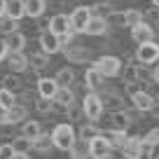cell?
Returning a JSON list of instances; mask_svg holds the SVG:
<instances>
[{"label": "cell", "instance_id": "6da1fadb", "mask_svg": "<svg viewBox=\"0 0 159 159\" xmlns=\"http://www.w3.org/2000/svg\"><path fill=\"white\" fill-rule=\"evenodd\" d=\"M75 138H77V134H75V126L70 124V122H61V124H56L54 129H52V143H54L56 150L68 152L70 145L75 143Z\"/></svg>", "mask_w": 159, "mask_h": 159}, {"label": "cell", "instance_id": "7a4b0ae2", "mask_svg": "<svg viewBox=\"0 0 159 159\" xmlns=\"http://www.w3.org/2000/svg\"><path fill=\"white\" fill-rule=\"evenodd\" d=\"M105 80H112V77H119L122 75V68H124V61L119 56H112V54H105L101 59H96V63H91Z\"/></svg>", "mask_w": 159, "mask_h": 159}, {"label": "cell", "instance_id": "3957f363", "mask_svg": "<svg viewBox=\"0 0 159 159\" xmlns=\"http://www.w3.org/2000/svg\"><path fill=\"white\" fill-rule=\"evenodd\" d=\"M103 110L105 108H103V101H101V94L89 91V94L84 96V101H82V112H84V117L89 119V122H98Z\"/></svg>", "mask_w": 159, "mask_h": 159}, {"label": "cell", "instance_id": "277c9868", "mask_svg": "<svg viewBox=\"0 0 159 159\" xmlns=\"http://www.w3.org/2000/svg\"><path fill=\"white\" fill-rule=\"evenodd\" d=\"M134 59L138 61V63H157L159 61V42L157 40H150V42H143V45L136 47V54Z\"/></svg>", "mask_w": 159, "mask_h": 159}, {"label": "cell", "instance_id": "5b68a950", "mask_svg": "<svg viewBox=\"0 0 159 159\" xmlns=\"http://www.w3.org/2000/svg\"><path fill=\"white\" fill-rule=\"evenodd\" d=\"M110 157H112V148L103 134L89 140V159H110Z\"/></svg>", "mask_w": 159, "mask_h": 159}, {"label": "cell", "instance_id": "8992f818", "mask_svg": "<svg viewBox=\"0 0 159 159\" xmlns=\"http://www.w3.org/2000/svg\"><path fill=\"white\" fill-rule=\"evenodd\" d=\"M119 152L124 159H143V138L140 136H126Z\"/></svg>", "mask_w": 159, "mask_h": 159}, {"label": "cell", "instance_id": "52a82bcc", "mask_svg": "<svg viewBox=\"0 0 159 159\" xmlns=\"http://www.w3.org/2000/svg\"><path fill=\"white\" fill-rule=\"evenodd\" d=\"M131 40H134L136 45H143V42H150V40H157L154 35V26L150 21H140V24L131 26Z\"/></svg>", "mask_w": 159, "mask_h": 159}, {"label": "cell", "instance_id": "ba28073f", "mask_svg": "<svg viewBox=\"0 0 159 159\" xmlns=\"http://www.w3.org/2000/svg\"><path fill=\"white\" fill-rule=\"evenodd\" d=\"M68 19H70V28H73V33H82V30H84V26H87V21L91 19L89 5L75 7V10L68 14Z\"/></svg>", "mask_w": 159, "mask_h": 159}, {"label": "cell", "instance_id": "9c48e42d", "mask_svg": "<svg viewBox=\"0 0 159 159\" xmlns=\"http://www.w3.org/2000/svg\"><path fill=\"white\" fill-rule=\"evenodd\" d=\"M131 124H134V117H131L129 110L117 108V110L110 112V129H115V131H129Z\"/></svg>", "mask_w": 159, "mask_h": 159}, {"label": "cell", "instance_id": "30bf717a", "mask_svg": "<svg viewBox=\"0 0 159 159\" xmlns=\"http://www.w3.org/2000/svg\"><path fill=\"white\" fill-rule=\"evenodd\" d=\"M40 47H42V52L45 54H56V52H61V42H59V35L56 33H52L49 28H45V30H40Z\"/></svg>", "mask_w": 159, "mask_h": 159}, {"label": "cell", "instance_id": "8fae6325", "mask_svg": "<svg viewBox=\"0 0 159 159\" xmlns=\"http://www.w3.org/2000/svg\"><path fill=\"white\" fill-rule=\"evenodd\" d=\"M7 68L12 70V73H26V70H28V54H26V52H10V54H7Z\"/></svg>", "mask_w": 159, "mask_h": 159}, {"label": "cell", "instance_id": "7c38bea8", "mask_svg": "<svg viewBox=\"0 0 159 159\" xmlns=\"http://www.w3.org/2000/svg\"><path fill=\"white\" fill-rule=\"evenodd\" d=\"M82 33L91 35V38H103V35L108 33V19H103V16H91V19L87 21Z\"/></svg>", "mask_w": 159, "mask_h": 159}, {"label": "cell", "instance_id": "4fadbf2b", "mask_svg": "<svg viewBox=\"0 0 159 159\" xmlns=\"http://www.w3.org/2000/svg\"><path fill=\"white\" fill-rule=\"evenodd\" d=\"M56 89H59V84L54 77H38V82H35V94L45 96V98H54Z\"/></svg>", "mask_w": 159, "mask_h": 159}, {"label": "cell", "instance_id": "5bb4252c", "mask_svg": "<svg viewBox=\"0 0 159 159\" xmlns=\"http://www.w3.org/2000/svg\"><path fill=\"white\" fill-rule=\"evenodd\" d=\"M47 28H49L52 33H56V35L73 33V28H70V19H68V14H54V16L49 19V24H47Z\"/></svg>", "mask_w": 159, "mask_h": 159}, {"label": "cell", "instance_id": "9a60e30c", "mask_svg": "<svg viewBox=\"0 0 159 159\" xmlns=\"http://www.w3.org/2000/svg\"><path fill=\"white\" fill-rule=\"evenodd\" d=\"M24 119H28V108L24 103H19V101L5 110V122H10V124H19Z\"/></svg>", "mask_w": 159, "mask_h": 159}, {"label": "cell", "instance_id": "2e32d148", "mask_svg": "<svg viewBox=\"0 0 159 159\" xmlns=\"http://www.w3.org/2000/svg\"><path fill=\"white\" fill-rule=\"evenodd\" d=\"M24 12L28 19H42L47 12V0H24Z\"/></svg>", "mask_w": 159, "mask_h": 159}, {"label": "cell", "instance_id": "e0dca14e", "mask_svg": "<svg viewBox=\"0 0 159 159\" xmlns=\"http://www.w3.org/2000/svg\"><path fill=\"white\" fill-rule=\"evenodd\" d=\"M131 103H134V110H138V112H150V108H152V103H154V96L140 89V91H136V94L131 96Z\"/></svg>", "mask_w": 159, "mask_h": 159}, {"label": "cell", "instance_id": "ac0fdd59", "mask_svg": "<svg viewBox=\"0 0 159 159\" xmlns=\"http://www.w3.org/2000/svg\"><path fill=\"white\" fill-rule=\"evenodd\" d=\"M47 66H49V54H45V52H35V54H28V70L30 73H42V70H47Z\"/></svg>", "mask_w": 159, "mask_h": 159}, {"label": "cell", "instance_id": "d6986e66", "mask_svg": "<svg viewBox=\"0 0 159 159\" xmlns=\"http://www.w3.org/2000/svg\"><path fill=\"white\" fill-rule=\"evenodd\" d=\"M5 38V45L10 47V52H26V45H28V38H26L21 30H14L10 35H2Z\"/></svg>", "mask_w": 159, "mask_h": 159}, {"label": "cell", "instance_id": "ffe728a7", "mask_svg": "<svg viewBox=\"0 0 159 159\" xmlns=\"http://www.w3.org/2000/svg\"><path fill=\"white\" fill-rule=\"evenodd\" d=\"M61 52H63L66 59L73 61V63H75V61H77V63H84V61L89 59V52H87L82 45H66Z\"/></svg>", "mask_w": 159, "mask_h": 159}, {"label": "cell", "instance_id": "44dd1931", "mask_svg": "<svg viewBox=\"0 0 159 159\" xmlns=\"http://www.w3.org/2000/svg\"><path fill=\"white\" fill-rule=\"evenodd\" d=\"M19 134L26 136V138L35 140L40 134H42V122H38V119H24L19 126Z\"/></svg>", "mask_w": 159, "mask_h": 159}, {"label": "cell", "instance_id": "7402d4cb", "mask_svg": "<svg viewBox=\"0 0 159 159\" xmlns=\"http://www.w3.org/2000/svg\"><path fill=\"white\" fill-rule=\"evenodd\" d=\"M103 80H105V77L94 68V66H89V68H87V73H84V87H87L89 91H98L101 87H103Z\"/></svg>", "mask_w": 159, "mask_h": 159}, {"label": "cell", "instance_id": "603a6c76", "mask_svg": "<svg viewBox=\"0 0 159 159\" xmlns=\"http://www.w3.org/2000/svg\"><path fill=\"white\" fill-rule=\"evenodd\" d=\"M70 159H89V140L75 138V143L70 145Z\"/></svg>", "mask_w": 159, "mask_h": 159}, {"label": "cell", "instance_id": "cb8c5ba5", "mask_svg": "<svg viewBox=\"0 0 159 159\" xmlns=\"http://www.w3.org/2000/svg\"><path fill=\"white\" fill-rule=\"evenodd\" d=\"M33 150L35 152H40V154H49L52 150H54V143H52V134H42L38 136V138L33 140Z\"/></svg>", "mask_w": 159, "mask_h": 159}, {"label": "cell", "instance_id": "d4e9b609", "mask_svg": "<svg viewBox=\"0 0 159 159\" xmlns=\"http://www.w3.org/2000/svg\"><path fill=\"white\" fill-rule=\"evenodd\" d=\"M134 68H136V82H140V84L152 82V66L150 63H138V61H136Z\"/></svg>", "mask_w": 159, "mask_h": 159}, {"label": "cell", "instance_id": "484cf974", "mask_svg": "<svg viewBox=\"0 0 159 159\" xmlns=\"http://www.w3.org/2000/svg\"><path fill=\"white\" fill-rule=\"evenodd\" d=\"M101 134L108 138V143H110V148H112V150H119V148H122V143H124V138H126V131H115V129L101 131Z\"/></svg>", "mask_w": 159, "mask_h": 159}, {"label": "cell", "instance_id": "4316f807", "mask_svg": "<svg viewBox=\"0 0 159 159\" xmlns=\"http://www.w3.org/2000/svg\"><path fill=\"white\" fill-rule=\"evenodd\" d=\"M7 16H12V19H24L26 12H24V0H7V10H5Z\"/></svg>", "mask_w": 159, "mask_h": 159}, {"label": "cell", "instance_id": "83f0119b", "mask_svg": "<svg viewBox=\"0 0 159 159\" xmlns=\"http://www.w3.org/2000/svg\"><path fill=\"white\" fill-rule=\"evenodd\" d=\"M0 87L2 89H7V91H19L21 89V80H19V75L16 73H7V75H2V80H0Z\"/></svg>", "mask_w": 159, "mask_h": 159}, {"label": "cell", "instance_id": "f1b7e54d", "mask_svg": "<svg viewBox=\"0 0 159 159\" xmlns=\"http://www.w3.org/2000/svg\"><path fill=\"white\" fill-rule=\"evenodd\" d=\"M54 80H56V84H59V87H70L75 82V70L66 66V68H61L59 73L54 75Z\"/></svg>", "mask_w": 159, "mask_h": 159}, {"label": "cell", "instance_id": "f546056e", "mask_svg": "<svg viewBox=\"0 0 159 159\" xmlns=\"http://www.w3.org/2000/svg\"><path fill=\"white\" fill-rule=\"evenodd\" d=\"M54 101L59 105H70L75 101V94H73V89H70V87H59V89H56V94H54Z\"/></svg>", "mask_w": 159, "mask_h": 159}, {"label": "cell", "instance_id": "4dcf8cb0", "mask_svg": "<svg viewBox=\"0 0 159 159\" xmlns=\"http://www.w3.org/2000/svg\"><path fill=\"white\" fill-rule=\"evenodd\" d=\"M122 12H124V28H131V26L140 24V21L145 19L143 10H136V7H131V10H122Z\"/></svg>", "mask_w": 159, "mask_h": 159}, {"label": "cell", "instance_id": "1f68e13d", "mask_svg": "<svg viewBox=\"0 0 159 159\" xmlns=\"http://www.w3.org/2000/svg\"><path fill=\"white\" fill-rule=\"evenodd\" d=\"M10 143H12V148H14V152H30V150H33V140L21 136V134H16Z\"/></svg>", "mask_w": 159, "mask_h": 159}, {"label": "cell", "instance_id": "d6a6232c", "mask_svg": "<svg viewBox=\"0 0 159 159\" xmlns=\"http://www.w3.org/2000/svg\"><path fill=\"white\" fill-rule=\"evenodd\" d=\"M98 134H101V129L96 126V122H87V124H82V126H80L77 138H82V140H91V138H96Z\"/></svg>", "mask_w": 159, "mask_h": 159}, {"label": "cell", "instance_id": "836d02e7", "mask_svg": "<svg viewBox=\"0 0 159 159\" xmlns=\"http://www.w3.org/2000/svg\"><path fill=\"white\" fill-rule=\"evenodd\" d=\"M19 30V19H12V16H0V35H10Z\"/></svg>", "mask_w": 159, "mask_h": 159}, {"label": "cell", "instance_id": "e575fe53", "mask_svg": "<svg viewBox=\"0 0 159 159\" xmlns=\"http://www.w3.org/2000/svg\"><path fill=\"white\" fill-rule=\"evenodd\" d=\"M112 10H115V5H110V2H94V5H89L91 16H103V19H108Z\"/></svg>", "mask_w": 159, "mask_h": 159}, {"label": "cell", "instance_id": "d590c367", "mask_svg": "<svg viewBox=\"0 0 159 159\" xmlns=\"http://www.w3.org/2000/svg\"><path fill=\"white\" fill-rule=\"evenodd\" d=\"M101 101H103V108H112V110H117L119 105H122V96H119V94H112V91L101 94Z\"/></svg>", "mask_w": 159, "mask_h": 159}, {"label": "cell", "instance_id": "8d00e7d4", "mask_svg": "<svg viewBox=\"0 0 159 159\" xmlns=\"http://www.w3.org/2000/svg\"><path fill=\"white\" fill-rule=\"evenodd\" d=\"M33 108L38 110L40 115H49V112H52V98H45V96H35Z\"/></svg>", "mask_w": 159, "mask_h": 159}, {"label": "cell", "instance_id": "74e56055", "mask_svg": "<svg viewBox=\"0 0 159 159\" xmlns=\"http://www.w3.org/2000/svg\"><path fill=\"white\" fill-rule=\"evenodd\" d=\"M66 117L70 119V122H80V119L84 117V112H82V105H77L73 101L70 105H66Z\"/></svg>", "mask_w": 159, "mask_h": 159}, {"label": "cell", "instance_id": "f35d334b", "mask_svg": "<svg viewBox=\"0 0 159 159\" xmlns=\"http://www.w3.org/2000/svg\"><path fill=\"white\" fill-rule=\"evenodd\" d=\"M14 103H16V94L0 87V108H5V110H7L10 105H14Z\"/></svg>", "mask_w": 159, "mask_h": 159}, {"label": "cell", "instance_id": "ab89813d", "mask_svg": "<svg viewBox=\"0 0 159 159\" xmlns=\"http://www.w3.org/2000/svg\"><path fill=\"white\" fill-rule=\"evenodd\" d=\"M16 134H19V131H16V124H10V122H2V124H0V138L12 140Z\"/></svg>", "mask_w": 159, "mask_h": 159}, {"label": "cell", "instance_id": "60d3db41", "mask_svg": "<svg viewBox=\"0 0 159 159\" xmlns=\"http://www.w3.org/2000/svg\"><path fill=\"white\" fill-rule=\"evenodd\" d=\"M143 138L145 145H159V126H154V129H150L145 136H140Z\"/></svg>", "mask_w": 159, "mask_h": 159}, {"label": "cell", "instance_id": "b9f144b4", "mask_svg": "<svg viewBox=\"0 0 159 159\" xmlns=\"http://www.w3.org/2000/svg\"><path fill=\"white\" fill-rule=\"evenodd\" d=\"M143 16L150 21V24H159V7H157V5H152L150 10H145V12H143Z\"/></svg>", "mask_w": 159, "mask_h": 159}, {"label": "cell", "instance_id": "7bdbcfd3", "mask_svg": "<svg viewBox=\"0 0 159 159\" xmlns=\"http://www.w3.org/2000/svg\"><path fill=\"white\" fill-rule=\"evenodd\" d=\"M14 157V148H12V143L7 140V143L0 145V159H12Z\"/></svg>", "mask_w": 159, "mask_h": 159}, {"label": "cell", "instance_id": "ee69618b", "mask_svg": "<svg viewBox=\"0 0 159 159\" xmlns=\"http://www.w3.org/2000/svg\"><path fill=\"white\" fill-rule=\"evenodd\" d=\"M124 91H126V96L131 98L136 91H140V82H136V80H134V82H124Z\"/></svg>", "mask_w": 159, "mask_h": 159}, {"label": "cell", "instance_id": "f6af8a7d", "mask_svg": "<svg viewBox=\"0 0 159 159\" xmlns=\"http://www.w3.org/2000/svg\"><path fill=\"white\" fill-rule=\"evenodd\" d=\"M26 47H30V54H35V52H42V47H40V38L28 40V45H26Z\"/></svg>", "mask_w": 159, "mask_h": 159}, {"label": "cell", "instance_id": "bcb514c9", "mask_svg": "<svg viewBox=\"0 0 159 159\" xmlns=\"http://www.w3.org/2000/svg\"><path fill=\"white\" fill-rule=\"evenodd\" d=\"M7 54H10V47L5 45V38H0V61H5Z\"/></svg>", "mask_w": 159, "mask_h": 159}, {"label": "cell", "instance_id": "7dc6e473", "mask_svg": "<svg viewBox=\"0 0 159 159\" xmlns=\"http://www.w3.org/2000/svg\"><path fill=\"white\" fill-rule=\"evenodd\" d=\"M12 159H30V152H14Z\"/></svg>", "mask_w": 159, "mask_h": 159}, {"label": "cell", "instance_id": "c3c4849f", "mask_svg": "<svg viewBox=\"0 0 159 159\" xmlns=\"http://www.w3.org/2000/svg\"><path fill=\"white\" fill-rule=\"evenodd\" d=\"M152 80H154V84H159V63L154 66V70H152Z\"/></svg>", "mask_w": 159, "mask_h": 159}, {"label": "cell", "instance_id": "681fc988", "mask_svg": "<svg viewBox=\"0 0 159 159\" xmlns=\"http://www.w3.org/2000/svg\"><path fill=\"white\" fill-rule=\"evenodd\" d=\"M5 10H7V0H0V16H5Z\"/></svg>", "mask_w": 159, "mask_h": 159}, {"label": "cell", "instance_id": "f907efd6", "mask_svg": "<svg viewBox=\"0 0 159 159\" xmlns=\"http://www.w3.org/2000/svg\"><path fill=\"white\" fill-rule=\"evenodd\" d=\"M5 122V108H0V124Z\"/></svg>", "mask_w": 159, "mask_h": 159}, {"label": "cell", "instance_id": "816d5d0a", "mask_svg": "<svg viewBox=\"0 0 159 159\" xmlns=\"http://www.w3.org/2000/svg\"><path fill=\"white\" fill-rule=\"evenodd\" d=\"M152 5H157V7H159V0H152Z\"/></svg>", "mask_w": 159, "mask_h": 159}, {"label": "cell", "instance_id": "f5cc1de1", "mask_svg": "<svg viewBox=\"0 0 159 159\" xmlns=\"http://www.w3.org/2000/svg\"><path fill=\"white\" fill-rule=\"evenodd\" d=\"M157 159H159V157H157Z\"/></svg>", "mask_w": 159, "mask_h": 159}, {"label": "cell", "instance_id": "db71d44e", "mask_svg": "<svg viewBox=\"0 0 159 159\" xmlns=\"http://www.w3.org/2000/svg\"><path fill=\"white\" fill-rule=\"evenodd\" d=\"M157 101H159V98H157Z\"/></svg>", "mask_w": 159, "mask_h": 159}]
</instances>
